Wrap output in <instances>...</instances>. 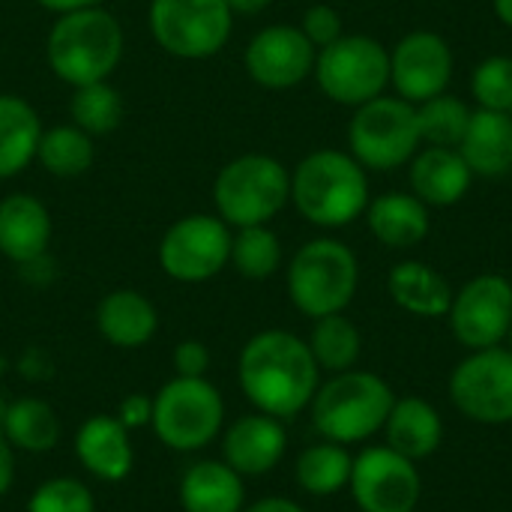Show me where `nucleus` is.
Returning <instances> with one entry per match:
<instances>
[{
    "label": "nucleus",
    "instance_id": "2eb2a0df",
    "mask_svg": "<svg viewBox=\"0 0 512 512\" xmlns=\"http://www.w3.org/2000/svg\"><path fill=\"white\" fill-rule=\"evenodd\" d=\"M318 48L294 24H270L258 30L243 54L246 72L258 87L291 90L315 72Z\"/></svg>",
    "mask_w": 512,
    "mask_h": 512
},
{
    "label": "nucleus",
    "instance_id": "e433bc0d",
    "mask_svg": "<svg viewBox=\"0 0 512 512\" xmlns=\"http://www.w3.org/2000/svg\"><path fill=\"white\" fill-rule=\"evenodd\" d=\"M303 36L321 51L327 45H333L342 33V15L330 6V3H315L303 12V24H300Z\"/></svg>",
    "mask_w": 512,
    "mask_h": 512
},
{
    "label": "nucleus",
    "instance_id": "9d476101",
    "mask_svg": "<svg viewBox=\"0 0 512 512\" xmlns=\"http://www.w3.org/2000/svg\"><path fill=\"white\" fill-rule=\"evenodd\" d=\"M312 75L327 99L360 108L384 96V87L390 84V51L363 33L339 36L333 45L318 51Z\"/></svg>",
    "mask_w": 512,
    "mask_h": 512
},
{
    "label": "nucleus",
    "instance_id": "aec40b11",
    "mask_svg": "<svg viewBox=\"0 0 512 512\" xmlns=\"http://www.w3.org/2000/svg\"><path fill=\"white\" fill-rule=\"evenodd\" d=\"M408 180H411V192L426 207H453L468 195L474 174L456 147L429 144L426 150H417V156L411 159Z\"/></svg>",
    "mask_w": 512,
    "mask_h": 512
},
{
    "label": "nucleus",
    "instance_id": "1a4fd4ad",
    "mask_svg": "<svg viewBox=\"0 0 512 512\" xmlns=\"http://www.w3.org/2000/svg\"><path fill=\"white\" fill-rule=\"evenodd\" d=\"M147 21L165 54L207 60L228 45L234 12L225 0H150Z\"/></svg>",
    "mask_w": 512,
    "mask_h": 512
},
{
    "label": "nucleus",
    "instance_id": "79ce46f5",
    "mask_svg": "<svg viewBox=\"0 0 512 512\" xmlns=\"http://www.w3.org/2000/svg\"><path fill=\"white\" fill-rule=\"evenodd\" d=\"M42 9L54 12V15H66L75 9H87V6H99V0H36Z\"/></svg>",
    "mask_w": 512,
    "mask_h": 512
},
{
    "label": "nucleus",
    "instance_id": "412c9836",
    "mask_svg": "<svg viewBox=\"0 0 512 512\" xmlns=\"http://www.w3.org/2000/svg\"><path fill=\"white\" fill-rule=\"evenodd\" d=\"M96 330L114 348H144L159 330V312L147 294L135 288H117L99 300Z\"/></svg>",
    "mask_w": 512,
    "mask_h": 512
},
{
    "label": "nucleus",
    "instance_id": "a211bd4d",
    "mask_svg": "<svg viewBox=\"0 0 512 512\" xmlns=\"http://www.w3.org/2000/svg\"><path fill=\"white\" fill-rule=\"evenodd\" d=\"M132 432L117 414H90L75 432V459L99 483H123L135 468Z\"/></svg>",
    "mask_w": 512,
    "mask_h": 512
},
{
    "label": "nucleus",
    "instance_id": "4468645a",
    "mask_svg": "<svg viewBox=\"0 0 512 512\" xmlns=\"http://www.w3.org/2000/svg\"><path fill=\"white\" fill-rule=\"evenodd\" d=\"M447 315L453 336L465 348H498L512 327V282L498 273L474 276L453 294Z\"/></svg>",
    "mask_w": 512,
    "mask_h": 512
},
{
    "label": "nucleus",
    "instance_id": "473e14b6",
    "mask_svg": "<svg viewBox=\"0 0 512 512\" xmlns=\"http://www.w3.org/2000/svg\"><path fill=\"white\" fill-rule=\"evenodd\" d=\"M243 279L264 282L282 267V243L279 234L270 225H249L237 228L231 237V261H228Z\"/></svg>",
    "mask_w": 512,
    "mask_h": 512
},
{
    "label": "nucleus",
    "instance_id": "bb28decb",
    "mask_svg": "<svg viewBox=\"0 0 512 512\" xmlns=\"http://www.w3.org/2000/svg\"><path fill=\"white\" fill-rule=\"evenodd\" d=\"M42 129L45 126L27 99L0 93V180H12L36 162Z\"/></svg>",
    "mask_w": 512,
    "mask_h": 512
},
{
    "label": "nucleus",
    "instance_id": "f3484780",
    "mask_svg": "<svg viewBox=\"0 0 512 512\" xmlns=\"http://www.w3.org/2000/svg\"><path fill=\"white\" fill-rule=\"evenodd\" d=\"M222 462L231 465L243 480L270 474L288 450L285 423L270 414H243L228 429H222Z\"/></svg>",
    "mask_w": 512,
    "mask_h": 512
},
{
    "label": "nucleus",
    "instance_id": "f8f14e48",
    "mask_svg": "<svg viewBox=\"0 0 512 512\" xmlns=\"http://www.w3.org/2000/svg\"><path fill=\"white\" fill-rule=\"evenodd\" d=\"M453 405L480 426L512 423V351H471L450 375Z\"/></svg>",
    "mask_w": 512,
    "mask_h": 512
},
{
    "label": "nucleus",
    "instance_id": "4c0bfd02",
    "mask_svg": "<svg viewBox=\"0 0 512 512\" xmlns=\"http://www.w3.org/2000/svg\"><path fill=\"white\" fill-rule=\"evenodd\" d=\"M210 369V348L198 339H183L174 348V372L180 378H207Z\"/></svg>",
    "mask_w": 512,
    "mask_h": 512
},
{
    "label": "nucleus",
    "instance_id": "7ed1b4c3",
    "mask_svg": "<svg viewBox=\"0 0 512 512\" xmlns=\"http://www.w3.org/2000/svg\"><path fill=\"white\" fill-rule=\"evenodd\" d=\"M366 168L342 150H315L291 171V204L318 228H345L369 207Z\"/></svg>",
    "mask_w": 512,
    "mask_h": 512
},
{
    "label": "nucleus",
    "instance_id": "a18cd8bd",
    "mask_svg": "<svg viewBox=\"0 0 512 512\" xmlns=\"http://www.w3.org/2000/svg\"><path fill=\"white\" fill-rule=\"evenodd\" d=\"M6 408H9V402L0 396V429H3V420H6Z\"/></svg>",
    "mask_w": 512,
    "mask_h": 512
},
{
    "label": "nucleus",
    "instance_id": "0eeeda50",
    "mask_svg": "<svg viewBox=\"0 0 512 512\" xmlns=\"http://www.w3.org/2000/svg\"><path fill=\"white\" fill-rule=\"evenodd\" d=\"M150 429L174 453H201L225 429V399L207 378L174 375L153 393Z\"/></svg>",
    "mask_w": 512,
    "mask_h": 512
},
{
    "label": "nucleus",
    "instance_id": "39448f33",
    "mask_svg": "<svg viewBox=\"0 0 512 512\" xmlns=\"http://www.w3.org/2000/svg\"><path fill=\"white\" fill-rule=\"evenodd\" d=\"M291 201L288 168L267 153H243L225 162L213 180L216 216L228 228L270 225Z\"/></svg>",
    "mask_w": 512,
    "mask_h": 512
},
{
    "label": "nucleus",
    "instance_id": "cd10ccee",
    "mask_svg": "<svg viewBox=\"0 0 512 512\" xmlns=\"http://www.w3.org/2000/svg\"><path fill=\"white\" fill-rule=\"evenodd\" d=\"M3 438L12 444V450L21 453H51L60 444V417L57 411L36 399V396H21L15 402H9L6 408V420H3Z\"/></svg>",
    "mask_w": 512,
    "mask_h": 512
},
{
    "label": "nucleus",
    "instance_id": "9b49d317",
    "mask_svg": "<svg viewBox=\"0 0 512 512\" xmlns=\"http://www.w3.org/2000/svg\"><path fill=\"white\" fill-rule=\"evenodd\" d=\"M231 228L210 213H192L168 225L159 240L156 261L162 273L183 285L216 279L231 261Z\"/></svg>",
    "mask_w": 512,
    "mask_h": 512
},
{
    "label": "nucleus",
    "instance_id": "5701e85b",
    "mask_svg": "<svg viewBox=\"0 0 512 512\" xmlns=\"http://www.w3.org/2000/svg\"><path fill=\"white\" fill-rule=\"evenodd\" d=\"M474 177H504L512 171V114L477 108L456 147Z\"/></svg>",
    "mask_w": 512,
    "mask_h": 512
},
{
    "label": "nucleus",
    "instance_id": "72a5a7b5",
    "mask_svg": "<svg viewBox=\"0 0 512 512\" xmlns=\"http://www.w3.org/2000/svg\"><path fill=\"white\" fill-rule=\"evenodd\" d=\"M471 114L474 111L459 96L438 93V96L417 105L420 138L432 147H459L468 123H471Z\"/></svg>",
    "mask_w": 512,
    "mask_h": 512
},
{
    "label": "nucleus",
    "instance_id": "393cba45",
    "mask_svg": "<svg viewBox=\"0 0 512 512\" xmlns=\"http://www.w3.org/2000/svg\"><path fill=\"white\" fill-rule=\"evenodd\" d=\"M366 222L375 240L390 249H411L429 237V207L414 192H384L369 201Z\"/></svg>",
    "mask_w": 512,
    "mask_h": 512
},
{
    "label": "nucleus",
    "instance_id": "49530a36",
    "mask_svg": "<svg viewBox=\"0 0 512 512\" xmlns=\"http://www.w3.org/2000/svg\"><path fill=\"white\" fill-rule=\"evenodd\" d=\"M507 345H510V351H512V327H510V333H507Z\"/></svg>",
    "mask_w": 512,
    "mask_h": 512
},
{
    "label": "nucleus",
    "instance_id": "f704fd0d",
    "mask_svg": "<svg viewBox=\"0 0 512 512\" xmlns=\"http://www.w3.org/2000/svg\"><path fill=\"white\" fill-rule=\"evenodd\" d=\"M27 512H96V498L75 477H51L30 492Z\"/></svg>",
    "mask_w": 512,
    "mask_h": 512
},
{
    "label": "nucleus",
    "instance_id": "f03ea898",
    "mask_svg": "<svg viewBox=\"0 0 512 512\" xmlns=\"http://www.w3.org/2000/svg\"><path fill=\"white\" fill-rule=\"evenodd\" d=\"M123 45L120 21L102 6H87L57 15L45 39V60L63 84L81 87L111 81L123 60Z\"/></svg>",
    "mask_w": 512,
    "mask_h": 512
},
{
    "label": "nucleus",
    "instance_id": "ddd939ff",
    "mask_svg": "<svg viewBox=\"0 0 512 512\" xmlns=\"http://www.w3.org/2000/svg\"><path fill=\"white\" fill-rule=\"evenodd\" d=\"M348 489L360 512H414L423 495V480L417 462L384 444L354 456Z\"/></svg>",
    "mask_w": 512,
    "mask_h": 512
},
{
    "label": "nucleus",
    "instance_id": "c756f323",
    "mask_svg": "<svg viewBox=\"0 0 512 512\" xmlns=\"http://www.w3.org/2000/svg\"><path fill=\"white\" fill-rule=\"evenodd\" d=\"M36 162L54 177H63V180L81 177L96 162L93 135H87L75 123H60V126L42 129V138L36 147Z\"/></svg>",
    "mask_w": 512,
    "mask_h": 512
},
{
    "label": "nucleus",
    "instance_id": "dca6fc26",
    "mask_svg": "<svg viewBox=\"0 0 512 512\" xmlns=\"http://www.w3.org/2000/svg\"><path fill=\"white\" fill-rule=\"evenodd\" d=\"M450 81L453 51L441 33L414 30L390 51V84L405 102L420 105L438 93H447Z\"/></svg>",
    "mask_w": 512,
    "mask_h": 512
},
{
    "label": "nucleus",
    "instance_id": "58836bf2",
    "mask_svg": "<svg viewBox=\"0 0 512 512\" xmlns=\"http://www.w3.org/2000/svg\"><path fill=\"white\" fill-rule=\"evenodd\" d=\"M117 420H120L129 432L150 426V420H153V396L129 393V396L117 405Z\"/></svg>",
    "mask_w": 512,
    "mask_h": 512
},
{
    "label": "nucleus",
    "instance_id": "ea45409f",
    "mask_svg": "<svg viewBox=\"0 0 512 512\" xmlns=\"http://www.w3.org/2000/svg\"><path fill=\"white\" fill-rule=\"evenodd\" d=\"M12 483H15V450L0 432V498L9 495Z\"/></svg>",
    "mask_w": 512,
    "mask_h": 512
},
{
    "label": "nucleus",
    "instance_id": "423d86ee",
    "mask_svg": "<svg viewBox=\"0 0 512 512\" xmlns=\"http://www.w3.org/2000/svg\"><path fill=\"white\" fill-rule=\"evenodd\" d=\"M360 285L357 255L330 237L309 240L288 264V297L297 312L318 321L351 306Z\"/></svg>",
    "mask_w": 512,
    "mask_h": 512
},
{
    "label": "nucleus",
    "instance_id": "7c9ffc66",
    "mask_svg": "<svg viewBox=\"0 0 512 512\" xmlns=\"http://www.w3.org/2000/svg\"><path fill=\"white\" fill-rule=\"evenodd\" d=\"M309 351L321 372L336 375V372L354 369V363L360 360V351H363V339H360V330L354 327V321L339 312V315H327V318L315 321L312 336H309Z\"/></svg>",
    "mask_w": 512,
    "mask_h": 512
},
{
    "label": "nucleus",
    "instance_id": "c03bdc74",
    "mask_svg": "<svg viewBox=\"0 0 512 512\" xmlns=\"http://www.w3.org/2000/svg\"><path fill=\"white\" fill-rule=\"evenodd\" d=\"M492 6H495V15H498L507 27H512V0H492Z\"/></svg>",
    "mask_w": 512,
    "mask_h": 512
},
{
    "label": "nucleus",
    "instance_id": "a19ab883",
    "mask_svg": "<svg viewBox=\"0 0 512 512\" xmlns=\"http://www.w3.org/2000/svg\"><path fill=\"white\" fill-rule=\"evenodd\" d=\"M243 512H306L297 501L291 498H261L249 507H243Z\"/></svg>",
    "mask_w": 512,
    "mask_h": 512
},
{
    "label": "nucleus",
    "instance_id": "f257e3e1",
    "mask_svg": "<svg viewBox=\"0 0 512 512\" xmlns=\"http://www.w3.org/2000/svg\"><path fill=\"white\" fill-rule=\"evenodd\" d=\"M237 384L255 411L285 423L312 405L321 369L306 339L288 330H261L240 351Z\"/></svg>",
    "mask_w": 512,
    "mask_h": 512
},
{
    "label": "nucleus",
    "instance_id": "4be33fe9",
    "mask_svg": "<svg viewBox=\"0 0 512 512\" xmlns=\"http://www.w3.org/2000/svg\"><path fill=\"white\" fill-rule=\"evenodd\" d=\"M183 512H243L246 483L222 459L192 462L177 486Z\"/></svg>",
    "mask_w": 512,
    "mask_h": 512
},
{
    "label": "nucleus",
    "instance_id": "6e6552de",
    "mask_svg": "<svg viewBox=\"0 0 512 512\" xmlns=\"http://www.w3.org/2000/svg\"><path fill=\"white\" fill-rule=\"evenodd\" d=\"M417 105L402 96H378L360 108L348 123L351 156L366 171H393L411 162L420 150Z\"/></svg>",
    "mask_w": 512,
    "mask_h": 512
},
{
    "label": "nucleus",
    "instance_id": "b1692460",
    "mask_svg": "<svg viewBox=\"0 0 512 512\" xmlns=\"http://www.w3.org/2000/svg\"><path fill=\"white\" fill-rule=\"evenodd\" d=\"M384 435L390 450H396L411 462H420L438 453L444 441V420L435 411V405H429L426 399L405 396L393 402V411L384 423Z\"/></svg>",
    "mask_w": 512,
    "mask_h": 512
},
{
    "label": "nucleus",
    "instance_id": "6ab92c4d",
    "mask_svg": "<svg viewBox=\"0 0 512 512\" xmlns=\"http://www.w3.org/2000/svg\"><path fill=\"white\" fill-rule=\"evenodd\" d=\"M51 213L27 192H12L0 198V255L12 264L30 267L45 258L51 243Z\"/></svg>",
    "mask_w": 512,
    "mask_h": 512
},
{
    "label": "nucleus",
    "instance_id": "2f4dec72",
    "mask_svg": "<svg viewBox=\"0 0 512 512\" xmlns=\"http://www.w3.org/2000/svg\"><path fill=\"white\" fill-rule=\"evenodd\" d=\"M69 117L78 129H84L93 138L111 135L123 123V96L111 81L72 87Z\"/></svg>",
    "mask_w": 512,
    "mask_h": 512
},
{
    "label": "nucleus",
    "instance_id": "c85d7f7f",
    "mask_svg": "<svg viewBox=\"0 0 512 512\" xmlns=\"http://www.w3.org/2000/svg\"><path fill=\"white\" fill-rule=\"evenodd\" d=\"M351 468H354V456L348 453V447L333 444V441H321V444L306 447L297 456L294 480L306 495L330 498V495H336V492H342L348 486Z\"/></svg>",
    "mask_w": 512,
    "mask_h": 512
},
{
    "label": "nucleus",
    "instance_id": "a878e982",
    "mask_svg": "<svg viewBox=\"0 0 512 512\" xmlns=\"http://www.w3.org/2000/svg\"><path fill=\"white\" fill-rule=\"evenodd\" d=\"M387 291L399 309L417 318H444L453 303L450 282L423 261H402L387 276Z\"/></svg>",
    "mask_w": 512,
    "mask_h": 512
},
{
    "label": "nucleus",
    "instance_id": "37998d69",
    "mask_svg": "<svg viewBox=\"0 0 512 512\" xmlns=\"http://www.w3.org/2000/svg\"><path fill=\"white\" fill-rule=\"evenodd\" d=\"M225 3L231 6L234 15H258V12H264L273 0H225Z\"/></svg>",
    "mask_w": 512,
    "mask_h": 512
},
{
    "label": "nucleus",
    "instance_id": "c9c22d12",
    "mask_svg": "<svg viewBox=\"0 0 512 512\" xmlns=\"http://www.w3.org/2000/svg\"><path fill=\"white\" fill-rule=\"evenodd\" d=\"M471 93L480 108L512 114V57H486L471 75Z\"/></svg>",
    "mask_w": 512,
    "mask_h": 512
},
{
    "label": "nucleus",
    "instance_id": "20e7f679",
    "mask_svg": "<svg viewBox=\"0 0 512 512\" xmlns=\"http://www.w3.org/2000/svg\"><path fill=\"white\" fill-rule=\"evenodd\" d=\"M393 390L375 372H336L324 381L309 405L312 426L324 441L333 444H363L384 429L393 411Z\"/></svg>",
    "mask_w": 512,
    "mask_h": 512
}]
</instances>
